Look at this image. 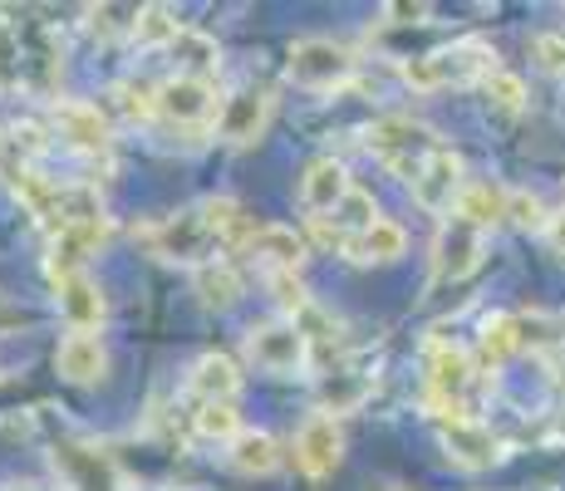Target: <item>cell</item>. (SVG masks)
<instances>
[{"instance_id": "52a82bcc", "label": "cell", "mask_w": 565, "mask_h": 491, "mask_svg": "<svg viewBox=\"0 0 565 491\" xmlns=\"http://www.w3.org/2000/svg\"><path fill=\"white\" fill-rule=\"evenodd\" d=\"M296 462H300V472L306 477H330L334 467L344 462V433H340V423L330 418V413H310L306 423H300V433H296Z\"/></svg>"}, {"instance_id": "ffe728a7", "label": "cell", "mask_w": 565, "mask_h": 491, "mask_svg": "<svg viewBox=\"0 0 565 491\" xmlns=\"http://www.w3.org/2000/svg\"><path fill=\"white\" fill-rule=\"evenodd\" d=\"M232 467L242 477H270L280 467V442L270 438V433H260V428H242L232 438Z\"/></svg>"}, {"instance_id": "cb8c5ba5", "label": "cell", "mask_w": 565, "mask_h": 491, "mask_svg": "<svg viewBox=\"0 0 565 491\" xmlns=\"http://www.w3.org/2000/svg\"><path fill=\"white\" fill-rule=\"evenodd\" d=\"M172 54H178V74H192V79H212L216 74V45L198 30H182L172 40Z\"/></svg>"}, {"instance_id": "4316f807", "label": "cell", "mask_w": 565, "mask_h": 491, "mask_svg": "<svg viewBox=\"0 0 565 491\" xmlns=\"http://www.w3.org/2000/svg\"><path fill=\"white\" fill-rule=\"evenodd\" d=\"M134 35L143 40V45H172V40L182 35V25L172 20V10H168V6H138V25H134Z\"/></svg>"}, {"instance_id": "9a60e30c", "label": "cell", "mask_w": 565, "mask_h": 491, "mask_svg": "<svg viewBox=\"0 0 565 491\" xmlns=\"http://www.w3.org/2000/svg\"><path fill=\"white\" fill-rule=\"evenodd\" d=\"M104 236H108V222L104 226H64V232L50 242V276L54 280L84 276V260L94 256V246H99Z\"/></svg>"}, {"instance_id": "9c48e42d", "label": "cell", "mask_w": 565, "mask_h": 491, "mask_svg": "<svg viewBox=\"0 0 565 491\" xmlns=\"http://www.w3.org/2000/svg\"><path fill=\"white\" fill-rule=\"evenodd\" d=\"M413 188V202L423 206V212H452L458 206V196H462V158L452 148H438L428 158V168L418 172V178L408 182Z\"/></svg>"}, {"instance_id": "3957f363", "label": "cell", "mask_w": 565, "mask_h": 491, "mask_svg": "<svg viewBox=\"0 0 565 491\" xmlns=\"http://www.w3.org/2000/svg\"><path fill=\"white\" fill-rule=\"evenodd\" d=\"M477 74H492V50L482 40H458L448 50H433V54H418V60L404 64V84L418 94H433L443 84H462V79H477Z\"/></svg>"}, {"instance_id": "d4e9b609", "label": "cell", "mask_w": 565, "mask_h": 491, "mask_svg": "<svg viewBox=\"0 0 565 491\" xmlns=\"http://www.w3.org/2000/svg\"><path fill=\"white\" fill-rule=\"evenodd\" d=\"M521 349V320L512 314H492V320L482 324V359L487 364H507Z\"/></svg>"}, {"instance_id": "7a4b0ae2", "label": "cell", "mask_w": 565, "mask_h": 491, "mask_svg": "<svg viewBox=\"0 0 565 491\" xmlns=\"http://www.w3.org/2000/svg\"><path fill=\"white\" fill-rule=\"evenodd\" d=\"M438 148H443L438 134H433L428 124H418V118H379V124L369 128V152H374L384 168H394L404 182L418 178Z\"/></svg>"}, {"instance_id": "d6a6232c", "label": "cell", "mask_w": 565, "mask_h": 491, "mask_svg": "<svg viewBox=\"0 0 565 491\" xmlns=\"http://www.w3.org/2000/svg\"><path fill=\"white\" fill-rule=\"evenodd\" d=\"M546 236H551V246H556V256H565V212L546 222Z\"/></svg>"}, {"instance_id": "5bb4252c", "label": "cell", "mask_w": 565, "mask_h": 491, "mask_svg": "<svg viewBox=\"0 0 565 491\" xmlns=\"http://www.w3.org/2000/svg\"><path fill=\"white\" fill-rule=\"evenodd\" d=\"M54 369H60L70 384H99L104 369H108V349H104L99 334L74 330L70 340L60 344V354H54Z\"/></svg>"}, {"instance_id": "8992f818", "label": "cell", "mask_w": 565, "mask_h": 491, "mask_svg": "<svg viewBox=\"0 0 565 491\" xmlns=\"http://www.w3.org/2000/svg\"><path fill=\"white\" fill-rule=\"evenodd\" d=\"M286 70L300 89H334L354 74V54L334 40H300V45H290Z\"/></svg>"}, {"instance_id": "83f0119b", "label": "cell", "mask_w": 565, "mask_h": 491, "mask_svg": "<svg viewBox=\"0 0 565 491\" xmlns=\"http://www.w3.org/2000/svg\"><path fill=\"white\" fill-rule=\"evenodd\" d=\"M198 433L202 438H216V442H232L242 433V418H236L232 403H202L198 408Z\"/></svg>"}, {"instance_id": "30bf717a", "label": "cell", "mask_w": 565, "mask_h": 491, "mask_svg": "<svg viewBox=\"0 0 565 491\" xmlns=\"http://www.w3.org/2000/svg\"><path fill=\"white\" fill-rule=\"evenodd\" d=\"M428 388H433V398L448 408L443 418H467V413H462V393L472 388V359H467V349H458V344H433Z\"/></svg>"}, {"instance_id": "8fae6325", "label": "cell", "mask_w": 565, "mask_h": 491, "mask_svg": "<svg viewBox=\"0 0 565 491\" xmlns=\"http://www.w3.org/2000/svg\"><path fill=\"white\" fill-rule=\"evenodd\" d=\"M482 256H487L482 232L467 226V222H452V226H443L438 246H433V276L438 280H467L477 266H482Z\"/></svg>"}, {"instance_id": "ac0fdd59", "label": "cell", "mask_w": 565, "mask_h": 491, "mask_svg": "<svg viewBox=\"0 0 565 491\" xmlns=\"http://www.w3.org/2000/svg\"><path fill=\"white\" fill-rule=\"evenodd\" d=\"M188 388L198 393L202 403H232L236 388H242V374H236V364L226 354H202L188 374Z\"/></svg>"}, {"instance_id": "7402d4cb", "label": "cell", "mask_w": 565, "mask_h": 491, "mask_svg": "<svg viewBox=\"0 0 565 491\" xmlns=\"http://www.w3.org/2000/svg\"><path fill=\"white\" fill-rule=\"evenodd\" d=\"M452 212H458V222L477 226V232H487L492 222H502V216H507V192L487 188V182H467Z\"/></svg>"}, {"instance_id": "e575fe53", "label": "cell", "mask_w": 565, "mask_h": 491, "mask_svg": "<svg viewBox=\"0 0 565 491\" xmlns=\"http://www.w3.org/2000/svg\"><path fill=\"white\" fill-rule=\"evenodd\" d=\"M369 491H408V487H369Z\"/></svg>"}, {"instance_id": "5b68a950", "label": "cell", "mask_w": 565, "mask_h": 491, "mask_svg": "<svg viewBox=\"0 0 565 491\" xmlns=\"http://www.w3.org/2000/svg\"><path fill=\"white\" fill-rule=\"evenodd\" d=\"M153 114L172 128H202L216 114L212 79H192V74H172L168 84L153 89Z\"/></svg>"}, {"instance_id": "2e32d148", "label": "cell", "mask_w": 565, "mask_h": 491, "mask_svg": "<svg viewBox=\"0 0 565 491\" xmlns=\"http://www.w3.org/2000/svg\"><path fill=\"white\" fill-rule=\"evenodd\" d=\"M344 196H350V172H344L334 158L310 162L306 178H300V202H306L315 216H324V212H334Z\"/></svg>"}, {"instance_id": "f546056e", "label": "cell", "mask_w": 565, "mask_h": 491, "mask_svg": "<svg viewBox=\"0 0 565 491\" xmlns=\"http://www.w3.org/2000/svg\"><path fill=\"white\" fill-rule=\"evenodd\" d=\"M507 216H512L516 226H546V206L531 192H507Z\"/></svg>"}, {"instance_id": "4dcf8cb0", "label": "cell", "mask_w": 565, "mask_h": 491, "mask_svg": "<svg viewBox=\"0 0 565 491\" xmlns=\"http://www.w3.org/2000/svg\"><path fill=\"white\" fill-rule=\"evenodd\" d=\"M270 290H276V300L286 305V310H296V314L310 305V295H306V286H300L296 276H270Z\"/></svg>"}, {"instance_id": "484cf974", "label": "cell", "mask_w": 565, "mask_h": 491, "mask_svg": "<svg viewBox=\"0 0 565 491\" xmlns=\"http://www.w3.org/2000/svg\"><path fill=\"white\" fill-rule=\"evenodd\" d=\"M374 222H379V212H374V196H369V192H354L350 188V196L334 206V226L344 232V246H350L360 232H369Z\"/></svg>"}, {"instance_id": "44dd1931", "label": "cell", "mask_w": 565, "mask_h": 491, "mask_svg": "<svg viewBox=\"0 0 565 491\" xmlns=\"http://www.w3.org/2000/svg\"><path fill=\"white\" fill-rule=\"evenodd\" d=\"M54 290H60V310H64V320H70L74 330H94V324L104 320V295H99V286H94L89 276L54 280Z\"/></svg>"}, {"instance_id": "277c9868", "label": "cell", "mask_w": 565, "mask_h": 491, "mask_svg": "<svg viewBox=\"0 0 565 491\" xmlns=\"http://www.w3.org/2000/svg\"><path fill=\"white\" fill-rule=\"evenodd\" d=\"M310 354V340L300 334L296 320H266L246 334V359L266 374H300Z\"/></svg>"}, {"instance_id": "1f68e13d", "label": "cell", "mask_w": 565, "mask_h": 491, "mask_svg": "<svg viewBox=\"0 0 565 491\" xmlns=\"http://www.w3.org/2000/svg\"><path fill=\"white\" fill-rule=\"evenodd\" d=\"M531 50H536V60L546 64L551 74L565 70V35H536V40H531Z\"/></svg>"}, {"instance_id": "d6986e66", "label": "cell", "mask_w": 565, "mask_h": 491, "mask_svg": "<svg viewBox=\"0 0 565 491\" xmlns=\"http://www.w3.org/2000/svg\"><path fill=\"white\" fill-rule=\"evenodd\" d=\"M404 246H408L404 226H398V222H384V216H379V222L369 226V232L354 236V242L344 246V250H350V260H360V266H388V260L404 256Z\"/></svg>"}, {"instance_id": "7c38bea8", "label": "cell", "mask_w": 565, "mask_h": 491, "mask_svg": "<svg viewBox=\"0 0 565 491\" xmlns=\"http://www.w3.org/2000/svg\"><path fill=\"white\" fill-rule=\"evenodd\" d=\"M266 124H270V94L266 89H242V94L226 98L222 118H216V134H222V143L246 148L266 134Z\"/></svg>"}, {"instance_id": "e0dca14e", "label": "cell", "mask_w": 565, "mask_h": 491, "mask_svg": "<svg viewBox=\"0 0 565 491\" xmlns=\"http://www.w3.org/2000/svg\"><path fill=\"white\" fill-rule=\"evenodd\" d=\"M54 128H60V138H70V143L84 152L108 148V124L94 104H74V98L54 104Z\"/></svg>"}, {"instance_id": "f1b7e54d", "label": "cell", "mask_w": 565, "mask_h": 491, "mask_svg": "<svg viewBox=\"0 0 565 491\" xmlns=\"http://www.w3.org/2000/svg\"><path fill=\"white\" fill-rule=\"evenodd\" d=\"M482 89H487V98H492L502 114H521L526 108V84L516 79V74H507V70H492L482 79Z\"/></svg>"}, {"instance_id": "6da1fadb", "label": "cell", "mask_w": 565, "mask_h": 491, "mask_svg": "<svg viewBox=\"0 0 565 491\" xmlns=\"http://www.w3.org/2000/svg\"><path fill=\"white\" fill-rule=\"evenodd\" d=\"M138 242L153 250L158 260H172V266H206V260H212V246H222L216 242V232L206 226L202 202L182 206V212L162 216V222H153V226H143Z\"/></svg>"}, {"instance_id": "603a6c76", "label": "cell", "mask_w": 565, "mask_h": 491, "mask_svg": "<svg viewBox=\"0 0 565 491\" xmlns=\"http://www.w3.org/2000/svg\"><path fill=\"white\" fill-rule=\"evenodd\" d=\"M198 295L206 310H226L242 295V280H236V270L226 260H206V266H198Z\"/></svg>"}, {"instance_id": "836d02e7", "label": "cell", "mask_w": 565, "mask_h": 491, "mask_svg": "<svg viewBox=\"0 0 565 491\" xmlns=\"http://www.w3.org/2000/svg\"><path fill=\"white\" fill-rule=\"evenodd\" d=\"M388 15H398L404 25H418V20L428 15V6H388Z\"/></svg>"}, {"instance_id": "ba28073f", "label": "cell", "mask_w": 565, "mask_h": 491, "mask_svg": "<svg viewBox=\"0 0 565 491\" xmlns=\"http://www.w3.org/2000/svg\"><path fill=\"white\" fill-rule=\"evenodd\" d=\"M438 438L448 447V457L467 472H487L492 462H502V438L492 428H482L477 418H443Z\"/></svg>"}, {"instance_id": "4fadbf2b", "label": "cell", "mask_w": 565, "mask_h": 491, "mask_svg": "<svg viewBox=\"0 0 565 491\" xmlns=\"http://www.w3.org/2000/svg\"><path fill=\"white\" fill-rule=\"evenodd\" d=\"M306 250H310L306 236H296L290 226H256L252 242H246V256L260 260L270 276H296Z\"/></svg>"}]
</instances>
